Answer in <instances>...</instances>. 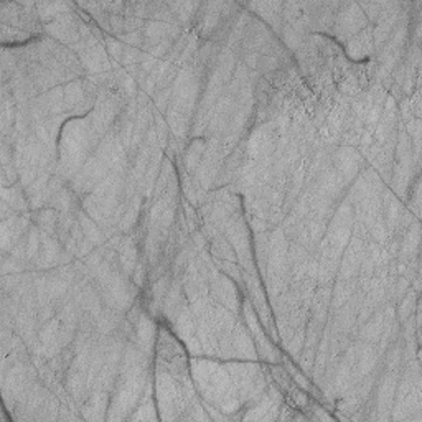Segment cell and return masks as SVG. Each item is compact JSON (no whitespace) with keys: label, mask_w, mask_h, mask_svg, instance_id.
I'll return each instance as SVG.
<instances>
[{"label":"cell","mask_w":422,"mask_h":422,"mask_svg":"<svg viewBox=\"0 0 422 422\" xmlns=\"http://www.w3.org/2000/svg\"><path fill=\"white\" fill-rule=\"evenodd\" d=\"M192 369L196 388L208 401L217 404L224 412H235L239 407V394L228 369L208 360H193Z\"/></svg>","instance_id":"6da1fadb"},{"label":"cell","mask_w":422,"mask_h":422,"mask_svg":"<svg viewBox=\"0 0 422 422\" xmlns=\"http://www.w3.org/2000/svg\"><path fill=\"white\" fill-rule=\"evenodd\" d=\"M145 385V373L142 368V355L135 348L127 350L124 362H122L121 375H119L117 393L112 401L109 419H122L130 407H134L140 391Z\"/></svg>","instance_id":"7a4b0ae2"},{"label":"cell","mask_w":422,"mask_h":422,"mask_svg":"<svg viewBox=\"0 0 422 422\" xmlns=\"http://www.w3.org/2000/svg\"><path fill=\"white\" fill-rule=\"evenodd\" d=\"M228 373L239 394L241 403L264 391V378L256 363H231L228 364Z\"/></svg>","instance_id":"3957f363"},{"label":"cell","mask_w":422,"mask_h":422,"mask_svg":"<svg viewBox=\"0 0 422 422\" xmlns=\"http://www.w3.org/2000/svg\"><path fill=\"white\" fill-rule=\"evenodd\" d=\"M87 122L86 121H73L69 122L68 129L65 130L63 134V152L68 162V165L71 169H76L78 164H81L83 157H85V152L90 147V134L91 132L87 130Z\"/></svg>","instance_id":"277c9868"},{"label":"cell","mask_w":422,"mask_h":422,"mask_svg":"<svg viewBox=\"0 0 422 422\" xmlns=\"http://www.w3.org/2000/svg\"><path fill=\"white\" fill-rule=\"evenodd\" d=\"M99 282L103 287L104 301L111 309L124 310L130 305L134 292L130 290L129 282L119 272H109L108 276L101 277Z\"/></svg>","instance_id":"5b68a950"},{"label":"cell","mask_w":422,"mask_h":422,"mask_svg":"<svg viewBox=\"0 0 422 422\" xmlns=\"http://www.w3.org/2000/svg\"><path fill=\"white\" fill-rule=\"evenodd\" d=\"M157 401L162 411V419H174L175 412L180 411V391L174 378L167 373H160L157 376Z\"/></svg>","instance_id":"8992f818"},{"label":"cell","mask_w":422,"mask_h":422,"mask_svg":"<svg viewBox=\"0 0 422 422\" xmlns=\"http://www.w3.org/2000/svg\"><path fill=\"white\" fill-rule=\"evenodd\" d=\"M364 24H366V19H364L363 12L360 10V6H356V3H345L337 19L338 37L346 38L350 35H355Z\"/></svg>","instance_id":"52a82bcc"},{"label":"cell","mask_w":422,"mask_h":422,"mask_svg":"<svg viewBox=\"0 0 422 422\" xmlns=\"http://www.w3.org/2000/svg\"><path fill=\"white\" fill-rule=\"evenodd\" d=\"M341 262L338 266V271H340V279H353V277L360 272V267H362L363 262V243L362 237H353L348 248H346V253L341 254Z\"/></svg>","instance_id":"ba28073f"},{"label":"cell","mask_w":422,"mask_h":422,"mask_svg":"<svg viewBox=\"0 0 422 422\" xmlns=\"http://www.w3.org/2000/svg\"><path fill=\"white\" fill-rule=\"evenodd\" d=\"M226 231L228 241L233 244V248L236 249L237 256H239L241 261H246L251 254H249V237H248V230H246L243 219L237 218V214H235L230 219V223L226 224L224 228Z\"/></svg>","instance_id":"9c48e42d"},{"label":"cell","mask_w":422,"mask_h":422,"mask_svg":"<svg viewBox=\"0 0 422 422\" xmlns=\"http://www.w3.org/2000/svg\"><path fill=\"white\" fill-rule=\"evenodd\" d=\"M276 142V134H274V124H266L254 132L249 139L248 151L249 155L254 158H264L267 157V153L272 151Z\"/></svg>","instance_id":"30bf717a"},{"label":"cell","mask_w":422,"mask_h":422,"mask_svg":"<svg viewBox=\"0 0 422 422\" xmlns=\"http://www.w3.org/2000/svg\"><path fill=\"white\" fill-rule=\"evenodd\" d=\"M231 345V356L241 360H256V346H254L251 335L248 333L243 325H235L230 337Z\"/></svg>","instance_id":"8fae6325"},{"label":"cell","mask_w":422,"mask_h":422,"mask_svg":"<svg viewBox=\"0 0 422 422\" xmlns=\"http://www.w3.org/2000/svg\"><path fill=\"white\" fill-rule=\"evenodd\" d=\"M211 294L228 310H237V292L231 280L228 279V276L218 274L211 279Z\"/></svg>","instance_id":"7c38bea8"},{"label":"cell","mask_w":422,"mask_h":422,"mask_svg":"<svg viewBox=\"0 0 422 422\" xmlns=\"http://www.w3.org/2000/svg\"><path fill=\"white\" fill-rule=\"evenodd\" d=\"M61 256H63V253H61L60 244L56 243L53 237H50V235H47V233L42 231V244H40V251H38V256H37L38 267L47 269V267H51V266H55V264H60Z\"/></svg>","instance_id":"4fadbf2b"},{"label":"cell","mask_w":422,"mask_h":422,"mask_svg":"<svg viewBox=\"0 0 422 422\" xmlns=\"http://www.w3.org/2000/svg\"><path fill=\"white\" fill-rule=\"evenodd\" d=\"M277 407H279V393L276 389H269L267 394L259 401L254 411H249L246 419L256 421H271L277 417Z\"/></svg>","instance_id":"5bb4252c"},{"label":"cell","mask_w":422,"mask_h":422,"mask_svg":"<svg viewBox=\"0 0 422 422\" xmlns=\"http://www.w3.org/2000/svg\"><path fill=\"white\" fill-rule=\"evenodd\" d=\"M73 280V272L66 267H61V269H56L55 272H51L50 276L47 277V294H48V301H56L66 292V289L69 287Z\"/></svg>","instance_id":"9a60e30c"},{"label":"cell","mask_w":422,"mask_h":422,"mask_svg":"<svg viewBox=\"0 0 422 422\" xmlns=\"http://www.w3.org/2000/svg\"><path fill=\"white\" fill-rule=\"evenodd\" d=\"M81 60L83 65L92 73H101L108 69V58H106L104 48L98 45V43H87L81 50Z\"/></svg>","instance_id":"2e32d148"},{"label":"cell","mask_w":422,"mask_h":422,"mask_svg":"<svg viewBox=\"0 0 422 422\" xmlns=\"http://www.w3.org/2000/svg\"><path fill=\"white\" fill-rule=\"evenodd\" d=\"M50 33L55 35L56 38L63 40V42L74 43L78 40H81V35H79V26L74 24L71 15H61L56 19L53 24L48 26Z\"/></svg>","instance_id":"e0dca14e"},{"label":"cell","mask_w":422,"mask_h":422,"mask_svg":"<svg viewBox=\"0 0 422 422\" xmlns=\"http://www.w3.org/2000/svg\"><path fill=\"white\" fill-rule=\"evenodd\" d=\"M335 164H337L338 175H340L345 182H348V180L355 177L356 171H358L360 157L358 153L351 151V149H341V151L337 153Z\"/></svg>","instance_id":"ac0fdd59"},{"label":"cell","mask_w":422,"mask_h":422,"mask_svg":"<svg viewBox=\"0 0 422 422\" xmlns=\"http://www.w3.org/2000/svg\"><path fill=\"white\" fill-rule=\"evenodd\" d=\"M119 264H121V269L126 276H132L135 266H137V249H135L134 241L130 237H127L119 244Z\"/></svg>","instance_id":"d6986e66"},{"label":"cell","mask_w":422,"mask_h":422,"mask_svg":"<svg viewBox=\"0 0 422 422\" xmlns=\"http://www.w3.org/2000/svg\"><path fill=\"white\" fill-rule=\"evenodd\" d=\"M389 316H391V310L388 315H386L385 312H378V314L369 320L366 327L362 330L360 338L366 341H375L378 338H382V332H385V328L389 325Z\"/></svg>","instance_id":"ffe728a7"},{"label":"cell","mask_w":422,"mask_h":422,"mask_svg":"<svg viewBox=\"0 0 422 422\" xmlns=\"http://www.w3.org/2000/svg\"><path fill=\"white\" fill-rule=\"evenodd\" d=\"M396 396V376L391 373V369L382 376L381 388H380V398H378V407L380 411H389L391 404Z\"/></svg>","instance_id":"44dd1931"},{"label":"cell","mask_w":422,"mask_h":422,"mask_svg":"<svg viewBox=\"0 0 422 422\" xmlns=\"http://www.w3.org/2000/svg\"><path fill=\"white\" fill-rule=\"evenodd\" d=\"M108 391L94 389V394L91 396L85 407V417L86 419H104L106 414V403H108Z\"/></svg>","instance_id":"7402d4cb"},{"label":"cell","mask_w":422,"mask_h":422,"mask_svg":"<svg viewBox=\"0 0 422 422\" xmlns=\"http://www.w3.org/2000/svg\"><path fill=\"white\" fill-rule=\"evenodd\" d=\"M371 51V30H363L348 42V53L353 58H363Z\"/></svg>","instance_id":"603a6c76"},{"label":"cell","mask_w":422,"mask_h":422,"mask_svg":"<svg viewBox=\"0 0 422 422\" xmlns=\"http://www.w3.org/2000/svg\"><path fill=\"white\" fill-rule=\"evenodd\" d=\"M353 287H355V282L351 279L350 280L348 279L338 280L335 289H333V292H332L333 309L338 310L341 305H345V303L350 301V297L353 296Z\"/></svg>","instance_id":"cb8c5ba5"},{"label":"cell","mask_w":422,"mask_h":422,"mask_svg":"<svg viewBox=\"0 0 422 422\" xmlns=\"http://www.w3.org/2000/svg\"><path fill=\"white\" fill-rule=\"evenodd\" d=\"M79 224H81V233L85 235L86 239H90L92 244L103 243L104 241L103 233H101L99 228L96 226V224L92 223L85 213H79Z\"/></svg>","instance_id":"d4e9b609"},{"label":"cell","mask_w":422,"mask_h":422,"mask_svg":"<svg viewBox=\"0 0 422 422\" xmlns=\"http://www.w3.org/2000/svg\"><path fill=\"white\" fill-rule=\"evenodd\" d=\"M203 153H205V144L201 142V140L193 142L190 147H188L187 155H185V165H187V169L190 171H195L201 164Z\"/></svg>","instance_id":"484cf974"},{"label":"cell","mask_w":422,"mask_h":422,"mask_svg":"<svg viewBox=\"0 0 422 422\" xmlns=\"http://www.w3.org/2000/svg\"><path fill=\"white\" fill-rule=\"evenodd\" d=\"M85 90H83L81 83L73 81L65 87V108H74L83 99Z\"/></svg>","instance_id":"4316f807"},{"label":"cell","mask_w":422,"mask_h":422,"mask_svg":"<svg viewBox=\"0 0 422 422\" xmlns=\"http://www.w3.org/2000/svg\"><path fill=\"white\" fill-rule=\"evenodd\" d=\"M135 333H137V340L142 346H151L153 343V335H155V332H153V325L151 320L147 319L140 320Z\"/></svg>","instance_id":"83f0119b"},{"label":"cell","mask_w":422,"mask_h":422,"mask_svg":"<svg viewBox=\"0 0 422 422\" xmlns=\"http://www.w3.org/2000/svg\"><path fill=\"white\" fill-rule=\"evenodd\" d=\"M117 323L119 316L114 312H103V314L96 316V327H98L101 333H109L117 327Z\"/></svg>","instance_id":"f1b7e54d"},{"label":"cell","mask_w":422,"mask_h":422,"mask_svg":"<svg viewBox=\"0 0 422 422\" xmlns=\"http://www.w3.org/2000/svg\"><path fill=\"white\" fill-rule=\"evenodd\" d=\"M38 15L42 17L43 20H50V19H55V17H58L60 13H65L63 10H66L68 8V6L66 3H61V2H55V3H38Z\"/></svg>","instance_id":"f546056e"},{"label":"cell","mask_w":422,"mask_h":422,"mask_svg":"<svg viewBox=\"0 0 422 422\" xmlns=\"http://www.w3.org/2000/svg\"><path fill=\"white\" fill-rule=\"evenodd\" d=\"M37 221H38V226L42 228L43 233H47V235H51V233L55 231L58 219H56L55 211L45 210V211H42V213L38 214Z\"/></svg>","instance_id":"4dcf8cb0"},{"label":"cell","mask_w":422,"mask_h":422,"mask_svg":"<svg viewBox=\"0 0 422 422\" xmlns=\"http://www.w3.org/2000/svg\"><path fill=\"white\" fill-rule=\"evenodd\" d=\"M139 210H140V201L139 200H134L130 203L129 208H127L124 211V213H122V217H121V228H122V230L127 231L130 226H134V223L137 221Z\"/></svg>","instance_id":"1f68e13d"},{"label":"cell","mask_w":422,"mask_h":422,"mask_svg":"<svg viewBox=\"0 0 422 422\" xmlns=\"http://www.w3.org/2000/svg\"><path fill=\"white\" fill-rule=\"evenodd\" d=\"M130 419H157L155 409H153L151 399L145 398L142 401V406L139 407L137 414L130 416Z\"/></svg>","instance_id":"d6a6232c"},{"label":"cell","mask_w":422,"mask_h":422,"mask_svg":"<svg viewBox=\"0 0 422 422\" xmlns=\"http://www.w3.org/2000/svg\"><path fill=\"white\" fill-rule=\"evenodd\" d=\"M108 51L111 53L114 58H122V55H124V48L116 40H108Z\"/></svg>","instance_id":"836d02e7"}]
</instances>
